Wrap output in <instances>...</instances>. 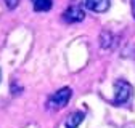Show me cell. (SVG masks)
I'll return each mask as SVG.
<instances>
[{
	"instance_id": "9",
	"label": "cell",
	"mask_w": 135,
	"mask_h": 128,
	"mask_svg": "<svg viewBox=\"0 0 135 128\" xmlns=\"http://www.w3.org/2000/svg\"><path fill=\"white\" fill-rule=\"evenodd\" d=\"M132 14H133V18H135V0H132Z\"/></svg>"
},
{
	"instance_id": "4",
	"label": "cell",
	"mask_w": 135,
	"mask_h": 128,
	"mask_svg": "<svg viewBox=\"0 0 135 128\" xmlns=\"http://www.w3.org/2000/svg\"><path fill=\"white\" fill-rule=\"evenodd\" d=\"M82 7L93 13H105L109 10L111 2L109 0H82Z\"/></svg>"
},
{
	"instance_id": "7",
	"label": "cell",
	"mask_w": 135,
	"mask_h": 128,
	"mask_svg": "<svg viewBox=\"0 0 135 128\" xmlns=\"http://www.w3.org/2000/svg\"><path fill=\"white\" fill-rule=\"evenodd\" d=\"M100 46L106 50V48H111L113 46V34L108 30H103L100 34Z\"/></svg>"
},
{
	"instance_id": "8",
	"label": "cell",
	"mask_w": 135,
	"mask_h": 128,
	"mask_svg": "<svg viewBox=\"0 0 135 128\" xmlns=\"http://www.w3.org/2000/svg\"><path fill=\"white\" fill-rule=\"evenodd\" d=\"M5 5H7L8 10H15L20 5V0H5Z\"/></svg>"
},
{
	"instance_id": "1",
	"label": "cell",
	"mask_w": 135,
	"mask_h": 128,
	"mask_svg": "<svg viewBox=\"0 0 135 128\" xmlns=\"http://www.w3.org/2000/svg\"><path fill=\"white\" fill-rule=\"evenodd\" d=\"M71 96H73V90H71L69 87H63V88H60L56 93H53V94L48 98L47 107L52 109V110H58V109L64 107L68 103H69Z\"/></svg>"
},
{
	"instance_id": "6",
	"label": "cell",
	"mask_w": 135,
	"mask_h": 128,
	"mask_svg": "<svg viewBox=\"0 0 135 128\" xmlns=\"http://www.w3.org/2000/svg\"><path fill=\"white\" fill-rule=\"evenodd\" d=\"M31 2L36 11H48L52 10V5H53V0H31Z\"/></svg>"
},
{
	"instance_id": "2",
	"label": "cell",
	"mask_w": 135,
	"mask_h": 128,
	"mask_svg": "<svg viewBox=\"0 0 135 128\" xmlns=\"http://www.w3.org/2000/svg\"><path fill=\"white\" fill-rule=\"evenodd\" d=\"M132 87L126 80H117L114 83V103L116 104H126L130 99Z\"/></svg>"
},
{
	"instance_id": "5",
	"label": "cell",
	"mask_w": 135,
	"mask_h": 128,
	"mask_svg": "<svg viewBox=\"0 0 135 128\" xmlns=\"http://www.w3.org/2000/svg\"><path fill=\"white\" fill-rule=\"evenodd\" d=\"M85 119V114H84L82 110H76L73 114H69V117L66 119V128H77L82 120Z\"/></svg>"
},
{
	"instance_id": "10",
	"label": "cell",
	"mask_w": 135,
	"mask_h": 128,
	"mask_svg": "<svg viewBox=\"0 0 135 128\" xmlns=\"http://www.w3.org/2000/svg\"><path fill=\"white\" fill-rule=\"evenodd\" d=\"M0 82H2V71H0Z\"/></svg>"
},
{
	"instance_id": "3",
	"label": "cell",
	"mask_w": 135,
	"mask_h": 128,
	"mask_svg": "<svg viewBox=\"0 0 135 128\" xmlns=\"http://www.w3.org/2000/svg\"><path fill=\"white\" fill-rule=\"evenodd\" d=\"M63 19L66 23H80L85 19V11H84V8L80 7H69L68 10H64L63 13Z\"/></svg>"
}]
</instances>
